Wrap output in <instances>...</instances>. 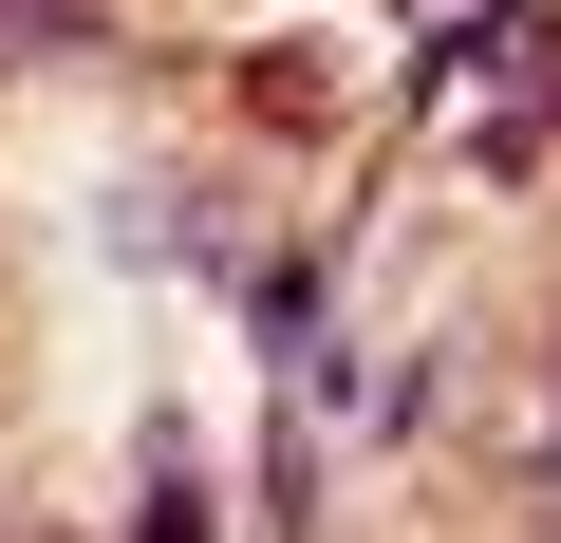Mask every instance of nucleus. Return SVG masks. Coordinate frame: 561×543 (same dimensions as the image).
<instances>
[{
  "label": "nucleus",
  "mask_w": 561,
  "mask_h": 543,
  "mask_svg": "<svg viewBox=\"0 0 561 543\" xmlns=\"http://www.w3.org/2000/svg\"><path fill=\"white\" fill-rule=\"evenodd\" d=\"M505 487L542 506V543H561V357H542V394L505 412Z\"/></svg>",
  "instance_id": "f257e3e1"
}]
</instances>
